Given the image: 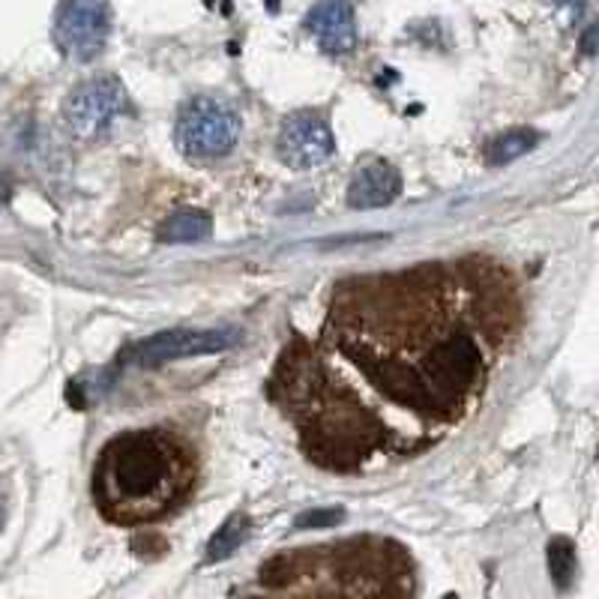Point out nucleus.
I'll return each mask as SVG.
<instances>
[{"instance_id":"14","label":"nucleus","mask_w":599,"mask_h":599,"mask_svg":"<svg viewBox=\"0 0 599 599\" xmlns=\"http://www.w3.org/2000/svg\"><path fill=\"white\" fill-rule=\"evenodd\" d=\"M546 558H549L551 582L558 585V590H570L575 582V575H578V554H575L573 539H566V537L551 539Z\"/></svg>"},{"instance_id":"1","label":"nucleus","mask_w":599,"mask_h":599,"mask_svg":"<svg viewBox=\"0 0 599 599\" xmlns=\"http://www.w3.org/2000/svg\"><path fill=\"white\" fill-rule=\"evenodd\" d=\"M522 330V285L491 258L347 276L318 342L297 335L282 351L270 399L323 470L411 459L477 411Z\"/></svg>"},{"instance_id":"12","label":"nucleus","mask_w":599,"mask_h":599,"mask_svg":"<svg viewBox=\"0 0 599 599\" xmlns=\"http://www.w3.org/2000/svg\"><path fill=\"white\" fill-rule=\"evenodd\" d=\"M210 231H213V219L204 210H180L162 222L159 240L162 243H201L210 237Z\"/></svg>"},{"instance_id":"16","label":"nucleus","mask_w":599,"mask_h":599,"mask_svg":"<svg viewBox=\"0 0 599 599\" xmlns=\"http://www.w3.org/2000/svg\"><path fill=\"white\" fill-rule=\"evenodd\" d=\"M551 7H558V10H566L573 19H582V12L587 10V0H546Z\"/></svg>"},{"instance_id":"4","label":"nucleus","mask_w":599,"mask_h":599,"mask_svg":"<svg viewBox=\"0 0 599 599\" xmlns=\"http://www.w3.org/2000/svg\"><path fill=\"white\" fill-rule=\"evenodd\" d=\"M174 138L190 159H222L240 142V114L219 96H192L180 106Z\"/></svg>"},{"instance_id":"5","label":"nucleus","mask_w":599,"mask_h":599,"mask_svg":"<svg viewBox=\"0 0 599 599\" xmlns=\"http://www.w3.org/2000/svg\"><path fill=\"white\" fill-rule=\"evenodd\" d=\"M126 111V87L114 75H96L75 84L63 102V123L72 138L96 142Z\"/></svg>"},{"instance_id":"17","label":"nucleus","mask_w":599,"mask_h":599,"mask_svg":"<svg viewBox=\"0 0 599 599\" xmlns=\"http://www.w3.org/2000/svg\"><path fill=\"white\" fill-rule=\"evenodd\" d=\"M582 51H585L587 58L597 51V24H587L585 34H582Z\"/></svg>"},{"instance_id":"11","label":"nucleus","mask_w":599,"mask_h":599,"mask_svg":"<svg viewBox=\"0 0 599 599\" xmlns=\"http://www.w3.org/2000/svg\"><path fill=\"white\" fill-rule=\"evenodd\" d=\"M252 537V518L246 513H231L222 522V527L216 530L210 542H207V554L204 561L207 563H219L228 561L234 551H240V546Z\"/></svg>"},{"instance_id":"6","label":"nucleus","mask_w":599,"mask_h":599,"mask_svg":"<svg viewBox=\"0 0 599 599\" xmlns=\"http://www.w3.org/2000/svg\"><path fill=\"white\" fill-rule=\"evenodd\" d=\"M108 34H111L108 0H60L51 36L63 58L90 63L102 54Z\"/></svg>"},{"instance_id":"15","label":"nucleus","mask_w":599,"mask_h":599,"mask_svg":"<svg viewBox=\"0 0 599 599\" xmlns=\"http://www.w3.org/2000/svg\"><path fill=\"white\" fill-rule=\"evenodd\" d=\"M345 518L342 510L327 506V510H306L294 518V530H321V527H335Z\"/></svg>"},{"instance_id":"18","label":"nucleus","mask_w":599,"mask_h":599,"mask_svg":"<svg viewBox=\"0 0 599 599\" xmlns=\"http://www.w3.org/2000/svg\"><path fill=\"white\" fill-rule=\"evenodd\" d=\"M10 195H12V183L0 174V204L10 201Z\"/></svg>"},{"instance_id":"8","label":"nucleus","mask_w":599,"mask_h":599,"mask_svg":"<svg viewBox=\"0 0 599 599\" xmlns=\"http://www.w3.org/2000/svg\"><path fill=\"white\" fill-rule=\"evenodd\" d=\"M335 150L330 123L318 111H297L282 123L276 138V154L294 171H309L327 162Z\"/></svg>"},{"instance_id":"7","label":"nucleus","mask_w":599,"mask_h":599,"mask_svg":"<svg viewBox=\"0 0 599 599\" xmlns=\"http://www.w3.org/2000/svg\"><path fill=\"white\" fill-rule=\"evenodd\" d=\"M240 342L237 330L222 327V330H192V327H178V330H162V333L144 339L142 345H135L132 359L144 369H156L174 359L186 357H207V354H222L228 347Z\"/></svg>"},{"instance_id":"2","label":"nucleus","mask_w":599,"mask_h":599,"mask_svg":"<svg viewBox=\"0 0 599 599\" xmlns=\"http://www.w3.org/2000/svg\"><path fill=\"white\" fill-rule=\"evenodd\" d=\"M198 486V453L168 426L130 429L102 447L90 494L118 527H147L186 506Z\"/></svg>"},{"instance_id":"9","label":"nucleus","mask_w":599,"mask_h":599,"mask_svg":"<svg viewBox=\"0 0 599 599\" xmlns=\"http://www.w3.org/2000/svg\"><path fill=\"white\" fill-rule=\"evenodd\" d=\"M303 24L318 39V46L333 58H345L357 48V15L351 0H318L306 12Z\"/></svg>"},{"instance_id":"13","label":"nucleus","mask_w":599,"mask_h":599,"mask_svg":"<svg viewBox=\"0 0 599 599\" xmlns=\"http://www.w3.org/2000/svg\"><path fill=\"white\" fill-rule=\"evenodd\" d=\"M534 144H537V132L534 130L503 132L498 138H491L489 147H486V162H489L491 168L510 166L518 156H525Z\"/></svg>"},{"instance_id":"10","label":"nucleus","mask_w":599,"mask_h":599,"mask_svg":"<svg viewBox=\"0 0 599 599\" xmlns=\"http://www.w3.org/2000/svg\"><path fill=\"white\" fill-rule=\"evenodd\" d=\"M402 192V178L390 162H369L359 168L347 186V207L354 210H378L393 204Z\"/></svg>"},{"instance_id":"3","label":"nucleus","mask_w":599,"mask_h":599,"mask_svg":"<svg viewBox=\"0 0 599 599\" xmlns=\"http://www.w3.org/2000/svg\"><path fill=\"white\" fill-rule=\"evenodd\" d=\"M267 594H345V597H407L414 563L405 546L383 537H354L276 554L258 570Z\"/></svg>"}]
</instances>
